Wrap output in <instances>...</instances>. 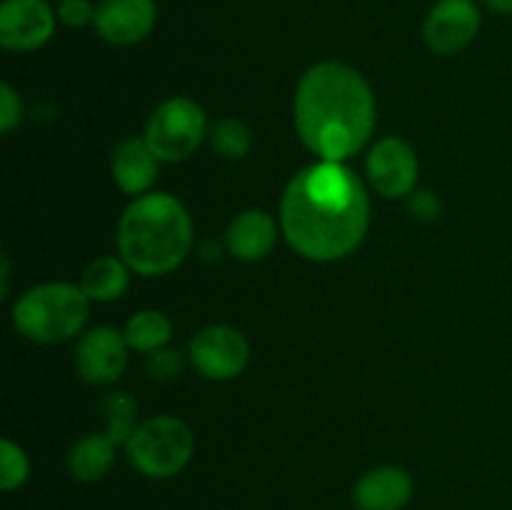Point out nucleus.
Returning <instances> with one entry per match:
<instances>
[{
  "mask_svg": "<svg viewBox=\"0 0 512 510\" xmlns=\"http://www.w3.org/2000/svg\"><path fill=\"white\" fill-rule=\"evenodd\" d=\"M370 228V195L348 163L315 160L285 185L280 230L290 248L313 263L343 260Z\"/></svg>",
  "mask_w": 512,
  "mask_h": 510,
  "instance_id": "1",
  "label": "nucleus"
},
{
  "mask_svg": "<svg viewBox=\"0 0 512 510\" xmlns=\"http://www.w3.org/2000/svg\"><path fill=\"white\" fill-rule=\"evenodd\" d=\"M293 118L300 143L315 158L348 163L373 138L378 105L360 70L340 60H320L300 75Z\"/></svg>",
  "mask_w": 512,
  "mask_h": 510,
  "instance_id": "2",
  "label": "nucleus"
},
{
  "mask_svg": "<svg viewBox=\"0 0 512 510\" xmlns=\"http://www.w3.org/2000/svg\"><path fill=\"white\" fill-rule=\"evenodd\" d=\"M193 218L173 193L150 190L123 210L115 230L118 255L143 278L170 275L193 250Z\"/></svg>",
  "mask_w": 512,
  "mask_h": 510,
  "instance_id": "3",
  "label": "nucleus"
},
{
  "mask_svg": "<svg viewBox=\"0 0 512 510\" xmlns=\"http://www.w3.org/2000/svg\"><path fill=\"white\" fill-rule=\"evenodd\" d=\"M90 318V298L80 285L50 283L33 285L13 305V325L25 340L58 345L78 338Z\"/></svg>",
  "mask_w": 512,
  "mask_h": 510,
  "instance_id": "4",
  "label": "nucleus"
},
{
  "mask_svg": "<svg viewBox=\"0 0 512 510\" xmlns=\"http://www.w3.org/2000/svg\"><path fill=\"white\" fill-rule=\"evenodd\" d=\"M195 453V435L185 420L175 415L145 418L125 443V455L140 475L150 480H170L183 473Z\"/></svg>",
  "mask_w": 512,
  "mask_h": 510,
  "instance_id": "5",
  "label": "nucleus"
},
{
  "mask_svg": "<svg viewBox=\"0 0 512 510\" xmlns=\"http://www.w3.org/2000/svg\"><path fill=\"white\" fill-rule=\"evenodd\" d=\"M208 115L188 95H173L158 103L145 123L143 138L160 163H183L208 138Z\"/></svg>",
  "mask_w": 512,
  "mask_h": 510,
  "instance_id": "6",
  "label": "nucleus"
},
{
  "mask_svg": "<svg viewBox=\"0 0 512 510\" xmlns=\"http://www.w3.org/2000/svg\"><path fill=\"white\" fill-rule=\"evenodd\" d=\"M188 360L203 378L233 380L248 368L250 345L233 325H205L190 338Z\"/></svg>",
  "mask_w": 512,
  "mask_h": 510,
  "instance_id": "7",
  "label": "nucleus"
},
{
  "mask_svg": "<svg viewBox=\"0 0 512 510\" xmlns=\"http://www.w3.org/2000/svg\"><path fill=\"white\" fill-rule=\"evenodd\" d=\"M365 175L375 193L385 200L410 198L418 190V155L408 140L385 135L365 155Z\"/></svg>",
  "mask_w": 512,
  "mask_h": 510,
  "instance_id": "8",
  "label": "nucleus"
},
{
  "mask_svg": "<svg viewBox=\"0 0 512 510\" xmlns=\"http://www.w3.org/2000/svg\"><path fill=\"white\" fill-rule=\"evenodd\" d=\"M483 28V13L475 0H435L423 20V40L433 53L458 55Z\"/></svg>",
  "mask_w": 512,
  "mask_h": 510,
  "instance_id": "9",
  "label": "nucleus"
},
{
  "mask_svg": "<svg viewBox=\"0 0 512 510\" xmlns=\"http://www.w3.org/2000/svg\"><path fill=\"white\" fill-rule=\"evenodd\" d=\"M58 28L55 5L48 0H3L0 45L10 53H35L53 40Z\"/></svg>",
  "mask_w": 512,
  "mask_h": 510,
  "instance_id": "10",
  "label": "nucleus"
},
{
  "mask_svg": "<svg viewBox=\"0 0 512 510\" xmlns=\"http://www.w3.org/2000/svg\"><path fill=\"white\" fill-rule=\"evenodd\" d=\"M128 340L110 325L88 330L75 345V370L90 385H113L128 368Z\"/></svg>",
  "mask_w": 512,
  "mask_h": 510,
  "instance_id": "11",
  "label": "nucleus"
},
{
  "mask_svg": "<svg viewBox=\"0 0 512 510\" xmlns=\"http://www.w3.org/2000/svg\"><path fill=\"white\" fill-rule=\"evenodd\" d=\"M155 0H98L95 33L115 48H133L143 43L158 25Z\"/></svg>",
  "mask_w": 512,
  "mask_h": 510,
  "instance_id": "12",
  "label": "nucleus"
},
{
  "mask_svg": "<svg viewBox=\"0 0 512 510\" xmlns=\"http://www.w3.org/2000/svg\"><path fill=\"white\" fill-rule=\"evenodd\" d=\"M415 480L400 465H375L365 470L353 485L355 510H405L413 500Z\"/></svg>",
  "mask_w": 512,
  "mask_h": 510,
  "instance_id": "13",
  "label": "nucleus"
},
{
  "mask_svg": "<svg viewBox=\"0 0 512 510\" xmlns=\"http://www.w3.org/2000/svg\"><path fill=\"white\" fill-rule=\"evenodd\" d=\"M280 233V223L268 210H240L225 230V248L243 263H260L273 253Z\"/></svg>",
  "mask_w": 512,
  "mask_h": 510,
  "instance_id": "14",
  "label": "nucleus"
},
{
  "mask_svg": "<svg viewBox=\"0 0 512 510\" xmlns=\"http://www.w3.org/2000/svg\"><path fill=\"white\" fill-rule=\"evenodd\" d=\"M158 168V155L150 150L148 140L143 135H128V138H123L113 148L110 173H113L115 185L125 195L138 198V195L150 193V188L158 180Z\"/></svg>",
  "mask_w": 512,
  "mask_h": 510,
  "instance_id": "15",
  "label": "nucleus"
},
{
  "mask_svg": "<svg viewBox=\"0 0 512 510\" xmlns=\"http://www.w3.org/2000/svg\"><path fill=\"white\" fill-rule=\"evenodd\" d=\"M115 458H118V445L105 433H88L73 443L68 450V473L78 483L90 485L103 480L113 470Z\"/></svg>",
  "mask_w": 512,
  "mask_h": 510,
  "instance_id": "16",
  "label": "nucleus"
},
{
  "mask_svg": "<svg viewBox=\"0 0 512 510\" xmlns=\"http://www.w3.org/2000/svg\"><path fill=\"white\" fill-rule=\"evenodd\" d=\"M130 273L133 270L120 255H100L85 265L83 275H80V288L88 295L90 303H113V300L123 298L128 290Z\"/></svg>",
  "mask_w": 512,
  "mask_h": 510,
  "instance_id": "17",
  "label": "nucleus"
},
{
  "mask_svg": "<svg viewBox=\"0 0 512 510\" xmlns=\"http://www.w3.org/2000/svg\"><path fill=\"white\" fill-rule=\"evenodd\" d=\"M125 340H128L130 350L138 353H155V350L165 348L173 338V323L163 310L143 308L128 318L123 328Z\"/></svg>",
  "mask_w": 512,
  "mask_h": 510,
  "instance_id": "18",
  "label": "nucleus"
},
{
  "mask_svg": "<svg viewBox=\"0 0 512 510\" xmlns=\"http://www.w3.org/2000/svg\"><path fill=\"white\" fill-rule=\"evenodd\" d=\"M100 410L105 415V430L103 433L113 440L115 445H123L133 438V433L138 430V425L143 420H138L140 405L135 400V395H130L128 390H113L103 398Z\"/></svg>",
  "mask_w": 512,
  "mask_h": 510,
  "instance_id": "19",
  "label": "nucleus"
},
{
  "mask_svg": "<svg viewBox=\"0 0 512 510\" xmlns=\"http://www.w3.org/2000/svg\"><path fill=\"white\" fill-rule=\"evenodd\" d=\"M208 138L215 153L225 160H243L253 150V130L240 118H220Z\"/></svg>",
  "mask_w": 512,
  "mask_h": 510,
  "instance_id": "20",
  "label": "nucleus"
},
{
  "mask_svg": "<svg viewBox=\"0 0 512 510\" xmlns=\"http://www.w3.org/2000/svg\"><path fill=\"white\" fill-rule=\"evenodd\" d=\"M30 473H33V465H30L28 453L15 440H0V490L15 493L28 483Z\"/></svg>",
  "mask_w": 512,
  "mask_h": 510,
  "instance_id": "21",
  "label": "nucleus"
},
{
  "mask_svg": "<svg viewBox=\"0 0 512 510\" xmlns=\"http://www.w3.org/2000/svg\"><path fill=\"white\" fill-rule=\"evenodd\" d=\"M95 10H98V3H93V0H58V3H55L58 23L70 30H80L93 25Z\"/></svg>",
  "mask_w": 512,
  "mask_h": 510,
  "instance_id": "22",
  "label": "nucleus"
},
{
  "mask_svg": "<svg viewBox=\"0 0 512 510\" xmlns=\"http://www.w3.org/2000/svg\"><path fill=\"white\" fill-rule=\"evenodd\" d=\"M148 373L153 380H175L183 373V353L175 348H160L155 353H148Z\"/></svg>",
  "mask_w": 512,
  "mask_h": 510,
  "instance_id": "23",
  "label": "nucleus"
},
{
  "mask_svg": "<svg viewBox=\"0 0 512 510\" xmlns=\"http://www.w3.org/2000/svg\"><path fill=\"white\" fill-rule=\"evenodd\" d=\"M20 120H23V100L15 93L13 85L3 83L0 85V130L5 135L13 133Z\"/></svg>",
  "mask_w": 512,
  "mask_h": 510,
  "instance_id": "24",
  "label": "nucleus"
},
{
  "mask_svg": "<svg viewBox=\"0 0 512 510\" xmlns=\"http://www.w3.org/2000/svg\"><path fill=\"white\" fill-rule=\"evenodd\" d=\"M410 213L418 220H435L440 215V200L430 190H415L410 195Z\"/></svg>",
  "mask_w": 512,
  "mask_h": 510,
  "instance_id": "25",
  "label": "nucleus"
},
{
  "mask_svg": "<svg viewBox=\"0 0 512 510\" xmlns=\"http://www.w3.org/2000/svg\"><path fill=\"white\" fill-rule=\"evenodd\" d=\"M480 3L495 15H512V0H480Z\"/></svg>",
  "mask_w": 512,
  "mask_h": 510,
  "instance_id": "26",
  "label": "nucleus"
},
{
  "mask_svg": "<svg viewBox=\"0 0 512 510\" xmlns=\"http://www.w3.org/2000/svg\"><path fill=\"white\" fill-rule=\"evenodd\" d=\"M0 278H3V288H0V293H3V298H5V295H8V280H10V258L8 255H3V275H0Z\"/></svg>",
  "mask_w": 512,
  "mask_h": 510,
  "instance_id": "27",
  "label": "nucleus"
}]
</instances>
